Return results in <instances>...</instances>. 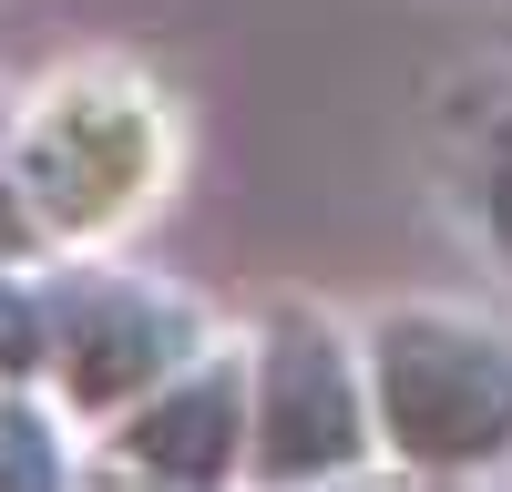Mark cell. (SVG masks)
<instances>
[{
    "instance_id": "obj_5",
    "label": "cell",
    "mask_w": 512,
    "mask_h": 492,
    "mask_svg": "<svg viewBox=\"0 0 512 492\" xmlns=\"http://www.w3.org/2000/svg\"><path fill=\"white\" fill-rule=\"evenodd\" d=\"M0 482H62V441L21 400H0Z\"/></svg>"
},
{
    "instance_id": "obj_7",
    "label": "cell",
    "mask_w": 512,
    "mask_h": 492,
    "mask_svg": "<svg viewBox=\"0 0 512 492\" xmlns=\"http://www.w3.org/2000/svg\"><path fill=\"white\" fill-rule=\"evenodd\" d=\"M482 226L502 236V257H512V123L492 134V154H482Z\"/></svg>"
},
{
    "instance_id": "obj_4",
    "label": "cell",
    "mask_w": 512,
    "mask_h": 492,
    "mask_svg": "<svg viewBox=\"0 0 512 492\" xmlns=\"http://www.w3.org/2000/svg\"><path fill=\"white\" fill-rule=\"evenodd\" d=\"M246 431H256V421H246L236 369H185V380H164V390L134 410L123 451H134L144 472H164V482H216V472H236Z\"/></svg>"
},
{
    "instance_id": "obj_3",
    "label": "cell",
    "mask_w": 512,
    "mask_h": 492,
    "mask_svg": "<svg viewBox=\"0 0 512 492\" xmlns=\"http://www.w3.org/2000/svg\"><path fill=\"white\" fill-rule=\"evenodd\" d=\"M52 359H62L72 400H93V410L134 400L175 369V308L144 298L134 277H72L52 308Z\"/></svg>"
},
{
    "instance_id": "obj_6",
    "label": "cell",
    "mask_w": 512,
    "mask_h": 492,
    "mask_svg": "<svg viewBox=\"0 0 512 492\" xmlns=\"http://www.w3.org/2000/svg\"><path fill=\"white\" fill-rule=\"evenodd\" d=\"M41 349H52V318H41V298H31L21 277H0V380L41 369Z\"/></svg>"
},
{
    "instance_id": "obj_1",
    "label": "cell",
    "mask_w": 512,
    "mask_h": 492,
    "mask_svg": "<svg viewBox=\"0 0 512 492\" xmlns=\"http://www.w3.org/2000/svg\"><path fill=\"white\" fill-rule=\"evenodd\" d=\"M379 421L420 472H482L512 451V339L451 308H400L369 339Z\"/></svg>"
},
{
    "instance_id": "obj_8",
    "label": "cell",
    "mask_w": 512,
    "mask_h": 492,
    "mask_svg": "<svg viewBox=\"0 0 512 492\" xmlns=\"http://www.w3.org/2000/svg\"><path fill=\"white\" fill-rule=\"evenodd\" d=\"M31 236V205H21V185H11V164H0V246H21Z\"/></svg>"
},
{
    "instance_id": "obj_2",
    "label": "cell",
    "mask_w": 512,
    "mask_h": 492,
    "mask_svg": "<svg viewBox=\"0 0 512 492\" xmlns=\"http://www.w3.org/2000/svg\"><path fill=\"white\" fill-rule=\"evenodd\" d=\"M359 462V380L349 349L328 328L287 318L267 359H256V472L308 482V472H349Z\"/></svg>"
}]
</instances>
